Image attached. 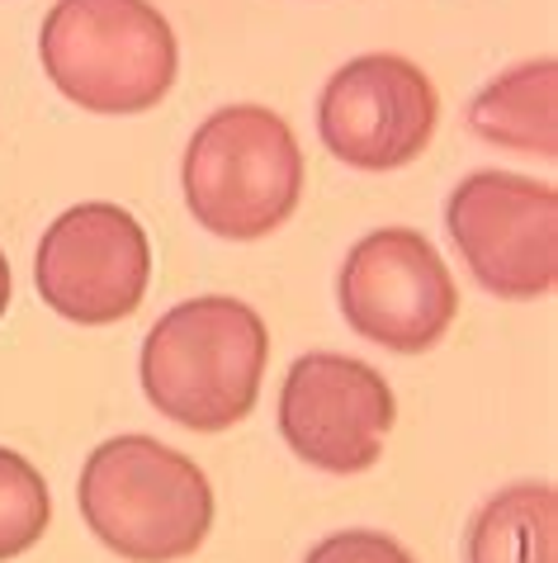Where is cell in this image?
<instances>
[{"label":"cell","mask_w":558,"mask_h":563,"mask_svg":"<svg viewBox=\"0 0 558 563\" xmlns=\"http://www.w3.org/2000/svg\"><path fill=\"white\" fill-rule=\"evenodd\" d=\"M270 360V332L260 312L227 294L176 303L143 341L147 402L176 427L219 435L252 417Z\"/></svg>","instance_id":"1"},{"label":"cell","mask_w":558,"mask_h":563,"mask_svg":"<svg viewBox=\"0 0 558 563\" xmlns=\"http://www.w3.org/2000/svg\"><path fill=\"white\" fill-rule=\"evenodd\" d=\"M76 503L90 536L133 563H176L194 554L213 526L204 468L157 435H114L90 450Z\"/></svg>","instance_id":"2"},{"label":"cell","mask_w":558,"mask_h":563,"mask_svg":"<svg viewBox=\"0 0 558 563\" xmlns=\"http://www.w3.org/2000/svg\"><path fill=\"white\" fill-rule=\"evenodd\" d=\"M38 57L48 81L90 114L157 109L180 71L176 34L152 0H57Z\"/></svg>","instance_id":"3"},{"label":"cell","mask_w":558,"mask_h":563,"mask_svg":"<svg viewBox=\"0 0 558 563\" xmlns=\"http://www.w3.org/2000/svg\"><path fill=\"white\" fill-rule=\"evenodd\" d=\"M185 205L223 242H260L284 228L303 199V152L266 104H227L185 147Z\"/></svg>","instance_id":"4"},{"label":"cell","mask_w":558,"mask_h":563,"mask_svg":"<svg viewBox=\"0 0 558 563\" xmlns=\"http://www.w3.org/2000/svg\"><path fill=\"white\" fill-rule=\"evenodd\" d=\"M469 275L498 299H545L558 279V195L549 180L473 170L445 205Z\"/></svg>","instance_id":"5"},{"label":"cell","mask_w":558,"mask_h":563,"mask_svg":"<svg viewBox=\"0 0 558 563\" xmlns=\"http://www.w3.org/2000/svg\"><path fill=\"white\" fill-rule=\"evenodd\" d=\"M336 299L355 332L393 355L431 351L459 318L455 275L416 228H379L355 242Z\"/></svg>","instance_id":"6"},{"label":"cell","mask_w":558,"mask_h":563,"mask_svg":"<svg viewBox=\"0 0 558 563\" xmlns=\"http://www.w3.org/2000/svg\"><path fill=\"white\" fill-rule=\"evenodd\" d=\"M440 96L416 62L398 53L350 57L317 100V133L350 170H402L431 147Z\"/></svg>","instance_id":"7"},{"label":"cell","mask_w":558,"mask_h":563,"mask_svg":"<svg viewBox=\"0 0 558 563\" xmlns=\"http://www.w3.org/2000/svg\"><path fill=\"white\" fill-rule=\"evenodd\" d=\"M152 279V242L119 205H76L43 232L34 256L38 299L76 327H110L137 312Z\"/></svg>","instance_id":"8"},{"label":"cell","mask_w":558,"mask_h":563,"mask_svg":"<svg viewBox=\"0 0 558 563\" xmlns=\"http://www.w3.org/2000/svg\"><path fill=\"white\" fill-rule=\"evenodd\" d=\"M398 421L389 379L355 355L313 351L293 360L279 388V435L322 474H365Z\"/></svg>","instance_id":"9"},{"label":"cell","mask_w":558,"mask_h":563,"mask_svg":"<svg viewBox=\"0 0 558 563\" xmlns=\"http://www.w3.org/2000/svg\"><path fill=\"white\" fill-rule=\"evenodd\" d=\"M469 129L492 147L558 156V62L531 57L488 81L469 104Z\"/></svg>","instance_id":"10"},{"label":"cell","mask_w":558,"mask_h":563,"mask_svg":"<svg viewBox=\"0 0 558 563\" xmlns=\"http://www.w3.org/2000/svg\"><path fill=\"white\" fill-rule=\"evenodd\" d=\"M464 563H558L554 483H511L473 511Z\"/></svg>","instance_id":"11"},{"label":"cell","mask_w":558,"mask_h":563,"mask_svg":"<svg viewBox=\"0 0 558 563\" xmlns=\"http://www.w3.org/2000/svg\"><path fill=\"white\" fill-rule=\"evenodd\" d=\"M48 521H53V497L43 474L20 450L0 445V563L34 550Z\"/></svg>","instance_id":"12"},{"label":"cell","mask_w":558,"mask_h":563,"mask_svg":"<svg viewBox=\"0 0 558 563\" xmlns=\"http://www.w3.org/2000/svg\"><path fill=\"white\" fill-rule=\"evenodd\" d=\"M303 563H416V559L383 530H336V536L313 544Z\"/></svg>","instance_id":"13"},{"label":"cell","mask_w":558,"mask_h":563,"mask_svg":"<svg viewBox=\"0 0 558 563\" xmlns=\"http://www.w3.org/2000/svg\"><path fill=\"white\" fill-rule=\"evenodd\" d=\"M10 289H14V279H10V261H5V252H0V318H5V308H10Z\"/></svg>","instance_id":"14"}]
</instances>
